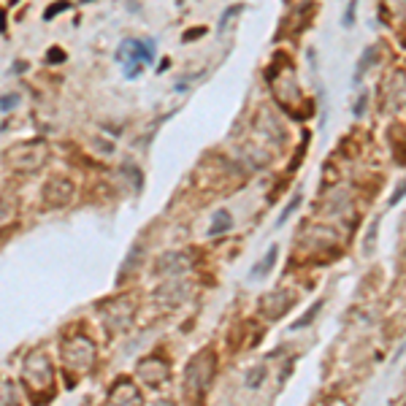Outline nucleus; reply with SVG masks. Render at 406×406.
Returning <instances> with one entry per match:
<instances>
[{"label": "nucleus", "mask_w": 406, "mask_h": 406, "mask_svg": "<svg viewBox=\"0 0 406 406\" xmlns=\"http://www.w3.org/2000/svg\"><path fill=\"white\" fill-rule=\"evenodd\" d=\"M263 376H266V368L258 366V368H252V371H247V376H244V379H247L249 387H260V379H263Z\"/></svg>", "instance_id": "f8f14e48"}, {"label": "nucleus", "mask_w": 406, "mask_h": 406, "mask_svg": "<svg viewBox=\"0 0 406 406\" xmlns=\"http://www.w3.org/2000/svg\"><path fill=\"white\" fill-rule=\"evenodd\" d=\"M298 206H301V195H292V201H290V206H287V209H285V211L279 214V220H276V225H279V228H282V225H285V222L290 220L292 214H295V209H298Z\"/></svg>", "instance_id": "9b49d317"}, {"label": "nucleus", "mask_w": 406, "mask_h": 406, "mask_svg": "<svg viewBox=\"0 0 406 406\" xmlns=\"http://www.w3.org/2000/svg\"><path fill=\"white\" fill-rule=\"evenodd\" d=\"M6 160L16 171H38L46 160V146L41 141H30V144H16L6 152Z\"/></svg>", "instance_id": "f03ea898"}, {"label": "nucleus", "mask_w": 406, "mask_h": 406, "mask_svg": "<svg viewBox=\"0 0 406 406\" xmlns=\"http://www.w3.org/2000/svg\"><path fill=\"white\" fill-rule=\"evenodd\" d=\"M276 258H279V247H271V249L266 252V258H260V260L252 266V271H249V279H252V282L263 279V276H266V273L273 268V263H276Z\"/></svg>", "instance_id": "423d86ee"}, {"label": "nucleus", "mask_w": 406, "mask_h": 406, "mask_svg": "<svg viewBox=\"0 0 406 406\" xmlns=\"http://www.w3.org/2000/svg\"><path fill=\"white\" fill-rule=\"evenodd\" d=\"M71 198H73V184L68 179H60V176H54L44 190V201L49 206H65Z\"/></svg>", "instance_id": "20e7f679"}, {"label": "nucleus", "mask_w": 406, "mask_h": 406, "mask_svg": "<svg viewBox=\"0 0 406 406\" xmlns=\"http://www.w3.org/2000/svg\"><path fill=\"white\" fill-rule=\"evenodd\" d=\"M68 8V3H54L52 8H46V19H52V16H57L60 11H65Z\"/></svg>", "instance_id": "4468645a"}, {"label": "nucleus", "mask_w": 406, "mask_h": 406, "mask_svg": "<svg viewBox=\"0 0 406 406\" xmlns=\"http://www.w3.org/2000/svg\"><path fill=\"white\" fill-rule=\"evenodd\" d=\"M19 106V95H6V98H0V109L3 111H11V109H16Z\"/></svg>", "instance_id": "ddd939ff"}, {"label": "nucleus", "mask_w": 406, "mask_h": 406, "mask_svg": "<svg viewBox=\"0 0 406 406\" xmlns=\"http://www.w3.org/2000/svg\"><path fill=\"white\" fill-rule=\"evenodd\" d=\"M319 309H323V301H314V306H311V309H309V311H306V314L301 317V319H295V323H292L290 328H292V330H301V328H306V325L311 323V319H314V314H317Z\"/></svg>", "instance_id": "9d476101"}, {"label": "nucleus", "mask_w": 406, "mask_h": 406, "mask_svg": "<svg viewBox=\"0 0 406 406\" xmlns=\"http://www.w3.org/2000/svg\"><path fill=\"white\" fill-rule=\"evenodd\" d=\"M241 11H244V6H230L228 11L222 14V19H220V35H225V33L230 30V25H233L236 19H239V14H241Z\"/></svg>", "instance_id": "1a4fd4ad"}, {"label": "nucleus", "mask_w": 406, "mask_h": 406, "mask_svg": "<svg viewBox=\"0 0 406 406\" xmlns=\"http://www.w3.org/2000/svg\"><path fill=\"white\" fill-rule=\"evenodd\" d=\"M401 198H403V190H401V187H398V190L393 193V198H390V206H395V203L401 201Z\"/></svg>", "instance_id": "dca6fc26"}, {"label": "nucleus", "mask_w": 406, "mask_h": 406, "mask_svg": "<svg viewBox=\"0 0 406 406\" xmlns=\"http://www.w3.org/2000/svg\"><path fill=\"white\" fill-rule=\"evenodd\" d=\"M187 268H190V260H187L182 252H168L157 260V271L165 273V276H179V273H184Z\"/></svg>", "instance_id": "39448f33"}, {"label": "nucleus", "mask_w": 406, "mask_h": 406, "mask_svg": "<svg viewBox=\"0 0 406 406\" xmlns=\"http://www.w3.org/2000/svg\"><path fill=\"white\" fill-rule=\"evenodd\" d=\"M46 60H52V62H62L65 57H62V52H60V49H52V52H49V57H46Z\"/></svg>", "instance_id": "2eb2a0df"}, {"label": "nucleus", "mask_w": 406, "mask_h": 406, "mask_svg": "<svg viewBox=\"0 0 406 406\" xmlns=\"http://www.w3.org/2000/svg\"><path fill=\"white\" fill-rule=\"evenodd\" d=\"M111 403H141V395L130 382H122L114 393H111Z\"/></svg>", "instance_id": "0eeeda50"}, {"label": "nucleus", "mask_w": 406, "mask_h": 406, "mask_svg": "<svg viewBox=\"0 0 406 406\" xmlns=\"http://www.w3.org/2000/svg\"><path fill=\"white\" fill-rule=\"evenodd\" d=\"M211 374H214L211 352H203V355L193 357L190 366H187V374H184L187 390H190V393H203L206 384H209V379H211Z\"/></svg>", "instance_id": "7ed1b4c3"}, {"label": "nucleus", "mask_w": 406, "mask_h": 406, "mask_svg": "<svg viewBox=\"0 0 406 406\" xmlns=\"http://www.w3.org/2000/svg\"><path fill=\"white\" fill-rule=\"evenodd\" d=\"M203 33H206L203 27H201V30H190V33L184 35V38H187V41H193V38H198V35H203Z\"/></svg>", "instance_id": "f3484780"}, {"label": "nucleus", "mask_w": 406, "mask_h": 406, "mask_svg": "<svg viewBox=\"0 0 406 406\" xmlns=\"http://www.w3.org/2000/svg\"><path fill=\"white\" fill-rule=\"evenodd\" d=\"M155 54H152V44H141V41H122L119 52H117V62L125 68V76L127 79H138L144 65H152Z\"/></svg>", "instance_id": "f257e3e1"}, {"label": "nucleus", "mask_w": 406, "mask_h": 406, "mask_svg": "<svg viewBox=\"0 0 406 406\" xmlns=\"http://www.w3.org/2000/svg\"><path fill=\"white\" fill-rule=\"evenodd\" d=\"M233 228V217H230V211H217L214 214V220H211V225H209V236H222V233H228Z\"/></svg>", "instance_id": "6e6552de"}]
</instances>
